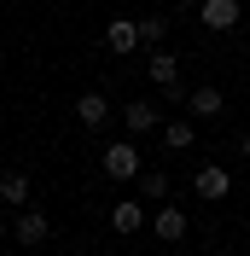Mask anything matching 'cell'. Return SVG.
I'll return each instance as SVG.
<instances>
[{
	"mask_svg": "<svg viewBox=\"0 0 250 256\" xmlns=\"http://www.w3.org/2000/svg\"><path fill=\"white\" fill-rule=\"evenodd\" d=\"M105 175L110 180H140V146H134V140L105 146Z\"/></svg>",
	"mask_w": 250,
	"mask_h": 256,
	"instance_id": "1",
	"label": "cell"
},
{
	"mask_svg": "<svg viewBox=\"0 0 250 256\" xmlns=\"http://www.w3.org/2000/svg\"><path fill=\"white\" fill-rule=\"evenodd\" d=\"M198 18H204V30L221 35V30H233L244 12H238V0H198Z\"/></svg>",
	"mask_w": 250,
	"mask_h": 256,
	"instance_id": "2",
	"label": "cell"
},
{
	"mask_svg": "<svg viewBox=\"0 0 250 256\" xmlns=\"http://www.w3.org/2000/svg\"><path fill=\"white\" fill-rule=\"evenodd\" d=\"M122 128L140 140V134H152V128H163V111L157 105H146V99H134V105H122Z\"/></svg>",
	"mask_w": 250,
	"mask_h": 256,
	"instance_id": "3",
	"label": "cell"
},
{
	"mask_svg": "<svg viewBox=\"0 0 250 256\" xmlns=\"http://www.w3.org/2000/svg\"><path fill=\"white\" fill-rule=\"evenodd\" d=\"M152 233H157L163 244H180V239H186V210H180V204H163V210H157V222H152Z\"/></svg>",
	"mask_w": 250,
	"mask_h": 256,
	"instance_id": "4",
	"label": "cell"
},
{
	"mask_svg": "<svg viewBox=\"0 0 250 256\" xmlns=\"http://www.w3.org/2000/svg\"><path fill=\"white\" fill-rule=\"evenodd\" d=\"M76 122L99 134V128L110 122V99H105V94H82V99H76Z\"/></svg>",
	"mask_w": 250,
	"mask_h": 256,
	"instance_id": "5",
	"label": "cell"
},
{
	"mask_svg": "<svg viewBox=\"0 0 250 256\" xmlns=\"http://www.w3.org/2000/svg\"><path fill=\"white\" fill-rule=\"evenodd\" d=\"M47 233H52V222L41 216V210H24V216H18V227H12L18 244H47Z\"/></svg>",
	"mask_w": 250,
	"mask_h": 256,
	"instance_id": "6",
	"label": "cell"
},
{
	"mask_svg": "<svg viewBox=\"0 0 250 256\" xmlns=\"http://www.w3.org/2000/svg\"><path fill=\"white\" fill-rule=\"evenodd\" d=\"M186 111L210 122V116H221V111H227V99H221V88H210V82H204V88H192V94H186Z\"/></svg>",
	"mask_w": 250,
	"mask_h": 256,
	"instance_id": "7",
	"label": "cell"
},
{
	"mask_svg": "<svg viewBox=\"0 0 250 256\" xmlns=\"http://www.w3.org/2000/svg\"><path fill=\"white\" fill-rule=\"evenodd\" d=\"M146 70H152V82H157V88H174V82H180V58H174L169 47H152Z\"/></svg>",
	"mask_w": 250,
	"mask_h": 256,
	"instance_id": "8",
	"label": "cell"
},
{
	"mask_svg": "<svg viewBox=\"0 0 250 256\" xmlns=\"http://www.w3.org/2000/svg\"><path fill=\"white\" fill-rule=\"evenodd\" d=\"M105 47H110V52H134V47H140L134 18H110V24H105Z\"/></svg>",
	"mask_w": 250,
	"mask_h": 256,
	"instance_id": "9",
	"label": "cell"
},
{
	"mask_svg": "<svg viewBox=\"0 0 250 256\" xmlns=\"http://www.w3.org/2000/svg\"><path fill=\"white\" fill-rule=\"evenodd\" d=\"M192 186H198V198H210V204H216V198H227V186H233V180H227V169H216V163H204Z\"/></svg>",
	"mask_w": 250,
	"mask_h": 256,
	"instance_id": "10",
	"label": "cell"
},
{
	"mask_svg": "<svg viewBox=\"0 0 250 256\" xmlns=\"http://www.w3.org/2000/svg\"><path fill=\"white\" fill-rule=\"evenodd\" d=\"M192 140H198L192 116H169V122H163V146H169V152H192Z\"/></svg>",
	"mask_w": 250,
	"mask_h": 256,
	"instance_id": "11",
	"label": "cell"
},
{
	"mask_svg": "<svg viewBox=\"0 0 250 256\" xmlns=\"http://www.w3.org/2000/svg\"><path fill=\"white\" fill-rule=\"evenodd\" d=\"M0 204H30V175L24 169H6L0 175Z\"/></svg>",
	"mask_w": 250,
	"mask_h": 256,
	"instance_id": "12",
	"label": "cell"
},
{
	"mask_svg": "<svg viewBox=\"0 0 250 256\" xmlns=\"http://www.w3.org/2000/svg\"><path fill=\"white\" fill-rule=\"evenodd\" d=\"M140 222H146L140 204H110V227H116V233H140Z\"/></svg>",
	"mask_w": 250,
	"mask_h": 256,
	"instance_id": "13",
	"label": "cell"
},
{
	"mask_svg": "<svg viewBox=\"0 0 250 256\" xmlns=\"http://www.w3.org/2000/svg\"><path fill=\"white\" fill-rule=\"evenodd\" d=\"M140 198L163 204V198H169V175H163V169H140Z\"/></svg>",
	"mask_w": 250,
	"mask_h": 256,
	"instance_id": "14",
	"label": "cell"
},
{
	"mask_svg": "<svg viewBox=\"0 0 250 256\" xmlns=\"http://www.w3.org/2000/svg\"><path fill=\"white\" fill-rule=\"evenodd\" d=\"M134 30H140V47H163L169 24H163V18H134Z\"/></svg>",
	"mask_w": 250,
	"mask_h": 256,
	"instance_id": "15",
	"label": "cell"
},
{
	"mask_svg": "<svg viewBox=\"0 0 250 256\" xmlns=\"http://www.w3.org/2000/svg\"><path fill=\"white\" fill-rule=\"evenodd\" d=\"M244 163H250V134H244Z\"/></svg>",
	"mask_w": 250,
	"mask_h": 256,
	"instance_id": "16",
	"label": "cell"
},
{
	"mask_svg": "<svg viewBox=\"0 0 250 256\" xmlns=\"http://www.w3.org/2000/svg\"><path fill=\"white\" fill-rule=\"evenodd\" d=\"M0 239H6V216H0Z\"/></svg>",
	"mask_w": 250,
	"mask_h": 256,
	"instance_id": "17",
	"label": "cell"
}]
</instances>
